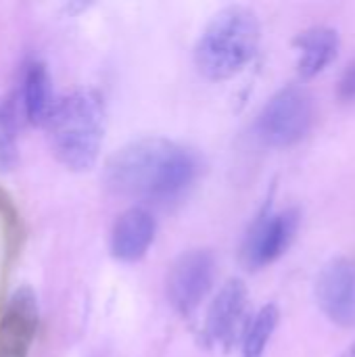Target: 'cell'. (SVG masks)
Here are the masks:
<instances>
[{
  "mask_svg": "<svg viewBox=\"0 0 355 357\" xmlns=\"http://www.w3.org/2000/svg\"><path fill=\"white\" fill-rule=\"evenodd\" d=\"M314 117V94L303 84H287L262 107L255 119V134L266 146L287 149L308 136Z\"/></svg>",
  "mask_w": 355,
  "mask_h": 357,
  "instance_id": "4",
  "label": "cell"
},
{
  "mask_svg": "<svg viewBox=\"0 0 355 357\" xmlns=\"http://www.w3.org/2000/svg\"><path fill=\"white\" fill-rule=\"evenodd\" d=\"M54 157L71 172L96 165L105 138L103 98L92 88H77L54 100L44 123Z\"/></svg>",
  "mask_w": 355,
  "mask_h": 357,
  "instance_id": "2",
  "label": "cell"
},
{
  "mask_svg": "<svg viewBox=\"0 0 355 357\" xmlns=\"http://www.w3.org/2000/svg\"><path fill=\"white\" fill-rule=\"evenodd\" d=\"M23 111L29 123L44 126L52 111V88L50 73L42 61H31L23 71Z\"/></svg>",
  "mask_w": 355,
  "mask_h": 357,
  "instance_id": "12",
  "label": "cell"
},
{
  "mask_svg": "<svg viewBox=\"0 0 355 357\" xmlns=\"http://www.w3.org/2000/svg\"><path fill=\"white\" fill-rule=\"evenodd\" d=\"M249 320L247 284L241 278H230L207 310L203 339L209 347H222L228 351L239 339H243Z\"/></svg>",
  "mask_w": 355,
  "mask_h": 357,
  "instance_id": "7",
  "label": "cell"
},
{
  "mask_svg": "<svg viewBox=\"0 0 355 357\" xmlns=\"http://www.w3.org/2000/svg\"><path fill=\"white\" fill-rule=\"evenodd\" d=\"M299 222L301 213L297 207L274 211L272 199H268L245 232L241 245L243 266L249 270H262L282 257L297 236Z\"/></svg>",
  "mask_w": 355,
  "mask_h": 357,
  "instance_id": "5",
  "label": "cell"
},
{
  "mask_svg": "<svg viewBox=\"0 0 355 357\" xmlns=\"http://www.w3.org/2000/svg\"><path fill=\"white\" fill-rule=\"evenodd\" d=\"M38 320L36 293L29 287L17 289L0 312V357H29Z\"/></svg>",
  "mask_w": 355,
  "mask_h": 357,
  "instance_id": "9",
  "label": "cell"
},
{
  "mask_svg": "<svg viewBox=\"0 0 355 357\" xmlns=\"http://www.w3.org/2000/svg\"><path fill=\"white\" fill-rule=\"evenodd\" d=\"M343 357H355V341L345 349V354H343Z\"/></svg>",
  "mask_w": 355,
  "mask_h": 357,
  "instance_id": "16",
  "label": "cell"
},
{
  "mask_svg": "<svg viewBox=\"0 0 355 357\" xmlns=\"http://www.w3.org/2000/svg\"><path fill=\"white\" fill-rule=\"evenodd\" d=\"M197 163L178 142L144 136L117 149L103 167L105 186L121 197L165 201L182 195L195 180Z\"/></svg>",
  "mask_w": 355,
  "mask_h": 357,
  "instance_id": "1",
  "label": "cell"
},
{
  "mask_svg": "<svg viewBox=\"0 0 355 357\" xmlns=\"http://www.w3.org/2000/svg\"><path fill=\"white\" fill-rule=\"evenodd\" d=\"M17 159H19V151H17L13 117L8 107L0 100V174L10 172L17 165Z\"/></svg>",
  "mask_w": 355,
  "mask_h": 357,
  "instance_id": "14",
  "label": "cell"
},
{
  "mask_svg": "<svg viewBox=\"0 0 355 357\" xmlns=\"http://www.w3.org/2000/svg\"><path fill=\"white\" fill-rule=\"evenodd\" d=\"M314 297L320 312L341 328L355 326V261L333 257L326 261L314 282Z\"/></svg>",
  "mask_w": 355,
  "mask_h": 357,
  "instance_id": "8",
  "label": "cell"
},
{
  "mask_svg": "<svg viewBox=\"0 0 355 357\" xmlns=\"http://www.w3.org/2000/svg\"><path fill=\"white\" fill-rule=\"evenodd\" d=\"M259 40L262 25L253 8L224 6L207 21L197 40L195 65L209 79H228L255 56Z\"/></svg>",
  "mask_w": 355,
  "mask_h": 357,
  "instance_id": "3",
  "label": "cell"
},
{
  "mask_svg": "<svg viewBox=\"0 0 355 357\" xmlns=\"http://www.w3.org/2000/svg\"><path fill=\"white\" fill-rule=\"evenodd\" d=\"M157 232L155 218L142 207L126 209L113 224L111 230V255L119 261L132 264L142 259Z\"/></svg>",
  "mask_w": 355,
  "mask_h": 357,
  "instance_id": "10",
  "label": "cell"
},
{
  "mask_svg": "<svg viewBox=\"0 0 355 357\" xmlns=\"http://www.w3.org/2000/svg\"><path fill=\"white\" fill-rule=\"evenodd\" d=\"M280 312L274 303L264 305L247 324V331L241 339V357H264L272 341V335L278 326Z\"/></svg>",
  "mask_w": 355,
  "mask_h": 357,
  "instance_id": "13",
  "label": "cell"
},
{
  "mask_svg": "<svg viewBox=\"0 0 355 357\" xmlns=\"http://www.w3.org/2000/svg\"><path fill=\"white\" fill-rule=\"evenodd\" d=\"M216 280V255L209 249L184 251L167 272V299L180 316H190Z\"/></svg>",
  "mask_w": 355,
  "mask_h": 357,
  "instance_id": "6",
  "label": "cell"
},
{
  "mask_svg": "<svg viewBox=\"0 0 355 357\" xmlns=\"http://www.w3.org/2000/svg\"><path fill=\"white\" fill-rule=\"evenodd\" d=\"M337 98L341 102H355V59L345 65L337 79Z\"/></svg>",
  "mask_w": 355,
  "mask_h": 357,
  "instance_id": "15",
  "label": "cell"
},
{
  "mask_svg": "<svg viewBox=\"0 0 355 357\" xmlns=\"http://www.w3.org/2000/svg\"><path fill=\"white\" fill-rule=\"evenodd\" d=\"M299 50L297 71L303 79H312L322 73L339 54V31L331 25H312L299 31L293 40Z\"/></svg>",
  "mask_w": 355,
  "mask_h": 357,
  "instance_id": "11",
  "label": "cell"
}]
</instances>
